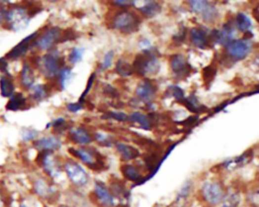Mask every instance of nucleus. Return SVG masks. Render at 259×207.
I'll list each match as a JSON object with an SVG mask.
<instances>
[{"label": "nucleus", "instance_id": "obj_14", "mask_svg": "<svg viewBox=\"0 0 259 207\" xmlns=\"http://www.w3.org/2000/svg\"><path fill=\"white\" fill-rule=\"evenodd\" d=\"M34 148L38 151H58L62 147V141L56 137H50V138H43L39 141H34Z\"/></svg>", "mask_w": 259, "mask_h": 207}, {"label": "nucleus", "instance_id": "obj_40", "mask_svg": "<svg viewBox=\"0 0 259 207\" xmlns=\"http://www.w3.org/2000/svg\"><path fill=\"white\" fill-rule=\"evenodd\" d=\"M207 3L208 2L206 1H190V2L191 9L196 13H201Z\"/></svg>", "mask_w": 259, "mask_h": 207}, {"label": "nucleus", "instance_id": "obj_34", "mask_svg": "<svg viewBox=\"0 0 259 207\" xmlns=\"http://www.w3.org/2000/svg\"><path fill=\"white\" fill-rule=\"evenodd\" d=\"M85 52L84 48H74L68 55V61L72 64L78 63L82 59Z\"/></svg>", "mask_w": 259, "mask_h": 207}, {"label": "nucleus", "instance_id": "obj_46", "mask_svg": "<svg viewBox=\"0 0 259 207\" xmlns=\"http://www.w3.org/2000/svg\"><path fill=\"white\" fill-rule=\"evenodd\" d=\"M198 116L196 115H193V116H190L186 119L183 120V121L179 122L180 125H183V126H191L193 124L196 123L198 120Z\"/></svg>", "mask_w": 259, "mask_h": 207}, {"label": "nucleus", "instance_id": "obj_50", "mask_svg": "<svg viewBox=\"0 0 259 207\" xmlns=\"http://www.w3.org/2000/svg\"><path fill=\"white\" fill-rule=\"evenodd\" d=\"M139 47L141 49H143V51H146V50H149L151 47L150 43L147 40H143L141 41L139 44Z\"/></svg>", "mask_w": 259, "mask_h": 207}, {"label": "nucleus", "instance_id": "obj_24", "mask_svg": "<svg viewBox=\"0 0 259 207\" xmlns=\"http://www.w3.org/2000/svg\"><path fill=\"white\" fill-rule=\"evenodd\" d=\"M121 172L122 175L128 181L136 182L139 181L142 178L139 169L136 167L129 164H124L121 166Z\"/></svg>", "mask_w": 259, "mask_h": 207}, {"label": "nucleus", "instance_id": "obj_56", "mask_svg": "<svg viewBox=\"0 0 259 207\" xmlns=\"http://www.w3.org/2000/svg\"><path fill=\"white\" fill-rule=\"evenodd\" d=\"M20 207H27V206L25 205V204H21V205H20Z\"/></svg>", "mask_w": 259, "mask_h": 207}, {"label": "nucleus", "instance_id": "obj_30", "mask_svg": "<svg viewBox=\"0 0 259 207\" xmlns=\"http://www.w3.org/2000/svg\"><path fill=\"white\" fill-rule=\"evenodd\" d=\"M51 125L53 128L52 134L57 135H61L64 131H66L67 129L72 128V124L65 121L63 118H59L54 121L52 123H51Z\"/></svg>", "mask_w": 259, "mask_h": 207}, {"label": "nucleus", "instance_id": "obj_12", "mask_svg": "<svg viewBox=\"0 0 259 207\" xmlns=\"http://www.w3.org/2000/svg\"><path fill=\"white\" fill-rule=\"evenodd\" d=\"M158 91V85L154 81L144 79L137 86L136 94L141 101L149 103L153 99Z\"/></svg>", "mask_w": 259, "mask_h": 207}, {"label": "nucleus", "instance_id": "obj_9", "mask_svg": "<svg viewBox=\"0 0 259 207\" xmlns=\"http://www.w3.org/2000/svg\"><path fill=\"white\" fill-rule=\"evenodd\" d=\"M62 30L58 27H52L45 31L41 38H38L35 46L43 51H49L55 44H59Z\"/></svg>", "mask_w": 259, "mask_h": 207}, {"label": "nucleus", "instance_id": "obj_28", "mask_svg": "<svg viewBox=\"0 0 259 207\" xmlns=\"http://www.w3.org/2000/svg\"><path fill=\"white\" fill-rule=\"evenodd\" d=\"M115 71L118 75L125 78V77L131 76L134 73L133 65L125 62L124 60H119L115 67Z\"/></svg>", "mask_w": 259, "mask_h": 207}, {"label": "nucleus", "instance_id": "obj_19", "mask_svg": "<svg viewBox=\"0 0 259 207\" xmlns=\"http://www.w3.org/2000/svg\"><path fill=\"white\" fill-rule=\"evenodd\" d=\"M34 189L38 196L43 199H49L55 194L53 188L43 178H40L34 182Z\"/></svg>", "mask_w": 259, "mask_h": 207}, {"label": "nucleus", "instance_id": "obj_44", "mask_svg": "<svg viewBox=\"0 0 259 207\" xmlns=\"http://www.w3.org/2000/svg\"><path fill=\"white\" fill-rule=\"evenodd\" d=\"M190 191H191V183L190 182H186L182 187L181 190H180V194L179 196L181 198H186V197L190 194Z\"/></svg>", "mask_w": 259, "mask_h": 207}, {"label": "nucleus", "instance_id": "obj_52", "mask_svg": "<svg viewBox=\"0 0 259 207\" xmlns=\"http://www.w3.org/2000/svg\"><path fill=\"white\" fill-rule=\"evenodd\" d=\"M110 104L112 107H114V108H119V109H120V108H125V104H124L123 102H122V101H117V102H112Z\"/></svg>", "mask_w": 259, "mask_h": 207}, {"label": "nucleus", "instance_id": "obj_39", "mask_svg": "<svg viewBox=\"0 0 259 207\" xmlns=\"http://www.w3.org/2000/svg\"><path fill=\"white\" fill-rule=\"evenodd\" d=\"M38 136V132L36 130L25 129L23 131L22 139L23 141H31L35 139Z\"/></svg>", "mask_w": 259, "mask_h": 207}, {"label": "nucleus", "instance_id": "obj_26", "mask_svg": "<svg viewBox=\"0 0 259 207\" xmlns=\"http://www.w3.org/2000/svg\"><path fill=\"white\" fill-rule=\"evenodd\" d=\"M241 197L237 191H227L225 198L222 202L220 207H240Z\"/></svg>", "mask_w": 259, "mask_h": 207}, {"label": "nucleus", "instance_id": "obj_47", "mask_svg": "<svg viewBox=\"0 0 259 207\" xmlns=\"http://www.w3.org/2000/svg\"><path fill=\"white\" fill-rule=\"evenodd\" d=\"M68 110L72 112H77L79 111L80 109L83 108V105L81 104V103H77V104H69L67 105Z\"/></svg>", "mask_w": 259, "mask_h": 207}, {"label": "nucleus", "instance_id": "obj_2", "mask_svg": "<svg viewBox=\"0 0 259 207\" xmlns=\"http://www.w3.org/2000/svg\"><path fill=\"white\" fill-rule=\"evenodd\" d=\"M141 22L140 17L133 11L122 10L114 15L112 26L124 34H132L139 31Z\"/></svg>", "mask_w": 259, "mask_h": 207}, {"label": "nucleus", "instance_id": "obj_32", "mask_svg": "<svg viewBox=\"0 0 259 207\" xmlns=\"http://www.w3.org/2000/svg\"><path fill=\"white\" fill-rule=\"evenodd\" d=\"M201 15L204 21H207V22H213V21H216L217 15H218V12H217V10L216 9V7L211 5L208 2L207 5L202 11Z\"/></svg>", "mask_w": 259, "mask_h": 207}, {"label": "nucleus", "instance_id": "obj_29", "mask_svg": "<svg viewBox=\"0 0 259 207\" xmlns=\"http://www.w3.org/2000/svg\"><path fill=\"white\" fill-rule=\"evenodd\" d=\"M129 119L130 121H134V122H137L143 129L146 130V131L152 129V126L151 125L150 121H149V118H148L147 115H145L144 114L138 112H134V113L130 115Z\"/></svg>", "mask_w": 259, "mask_h": 207}, {"label": "nucleus", "instance_id": "obj_25", "mask_svg": "<svg viewBox=\"0 0 259 207\" xmlns=\"http://www.w3.org/2000/svg\"><path fill=\"white\" fill-rule=\"evenodd\" d=\"M141 15L146 18H152V17L156 16L158 14L160 13L162 11V7L160 4L153 1H149V2L143 5V7L138 8Z\"/></svg>", "mask_w": 259, "mask_h": 207}, {"label": "nucleus", "instance_id": "obj_6", "mask_svg": "<svg viewBox=\"0 0 259 207\" xmlns=\"http://www.w3.org/2000/svg\"><path fill=\"white\" fill-rule=\"evenodd\" d=\"M53 152L49 151H40L36 161L38 165L43 168L45 173L52 178H58L61 174V167Z\"/></svg>", "mask_w": 259, "mask_h": 207}, {"label": "nucleus", "instance_id": "obj_8", "mask_svg": "<svg viewBox=\"0 0 259 207\" xmlns=\"http://www.w3.org/2000/svg\"><path fill=\"white\" fill-rule=\"evenodd\" d=\"M39 35V31L31 34L28 36L25 39H23L19 44L11 49V51L5 55L6 59L16 60L21 57L24 56L28 52V50L33 46L35 45L37 39Z\"/></svg>", "mask_w": 259, "mask_h": 207}, {"label": "nucleus", "instance_id": "obj_23", "mask_svg": "<svg viewBox=\"0 0 259 207\" xmlns=\"http://www.w3.org/2000/svg\"><path fill=\"white\" fill-rule=\"evenodd\" d=\"M33 93L31 97L35 101H42L46 97H49V94L52 92V90L49 84H38L37 86L33 87Z\"/></svg>", "mask_w": 259, "mask_h": 207}, {"label": "nucleus", "instance_id": "obj_13", "mask_svg": "<svg viewBox=\"0 0 259 207\" xmlns=\"http://www.w3.org/2000/svg\"><path fill=\"white\" fill-rule=\"evenodd\" d=\"M94 195L99 204L105 207L114 206V198L111 191L101 182H96L94 185Z\"/></svg>", "mask_w": 259, "mask_h": 207}, {"label": "nucleus", "instance_id": "obj_20", "mask_svg": "<svg viewBox=\"0 0 259 207\" xmlns=\"http://www.w3.org/2000/svg\"><path fill=\"white\" fill-rule=\"evenodd\" d=\"M116 148L120 154L121 159L123 161L132 160L136 159L139 155V151L133 146L119 143L116 144Z\"/></svg>", "mask_w": 259, "mask_h": 207}, {"label": "nucleus", "instance_id": "obj_4", "mask_svg": "<svg viewBox=\"0 0 259 207\" xmlns=\"http://www.w3.org/2000/svg\"><path fill=\"white\" fill-rule=\"evenodd\" d=\"M65 57L61 56L57 51H52L40 59L39 65L44 76L49 79L55 78L65 68Z\"/></svg>", "mask_w": 259, "mask_h": 207}, {"label": "nucleus", "instance_id": "obj_57", "mask_svg": "<svg viewBox=\"0 0 259 207\" xmlns=\"http://www.w3.org/2000/svg\"><path fill=\"white\" fill-rule=\"evenodd\" d=\"M67 207V206H61V207Z\"/></svg>", "mask_w": 259, "mask_h": 207}, {"label": "nucleus", "instance_id": "obj_21", "mask_svg": "<svg viewBox=\"0 0 259 207\" xmlns=\"http://www.w3.org/2000/svg\"><path fill=\"white\" fill-rule=\"evenodd\" d=\"M20 76H21V82L22 86L25 89H32L35 78H34V71H33L31 65L28 62H25L23 64Z\"/></svg>", "mask_w": 259, "mask_h": 207}, {"label": "nucleus", "instance_id": "obj_11", "mask_svg": "<svg viewBox=\"0 0 259 207\" xmlns=\"http://www.w3.org/2000/svg\"><path fill=\"white\" fill-rule=\"evenodd\" d=\"M252 50V43L248 40H238L229 43L227 51L230 56L237 59H243L247 56Z\"/></svg>", "mask_w": 259, "mask_h": 207}, {"label": "nucleus", "instance_id": "obj_51", "mask_svg": "<svg viewBox=\"0 0 259 207\" xmlns=\"http://www.w3.org/2000/svg\"><path fill=\"white\" fill-rule=\"evenodd\" d=\"M94 76H95V75H94V74H92V75H91L90 78H89V82H88L87 88H86V91H85V93H84L82 97H81V100L82 99V101H83L84 97H85V96L86 95V94H87L88 91H89V90L91 88V86H92V82H93ZM82 101H81V102H82Z\"/></svg>", "mask_w": 259, "mask_h": 207}, {"label": "nucleus", "instance_id": "obj_10", "mask_svg": "<svg viewBox=\"0 0 259 207\" xmlns=\"http://www.w3.org/2000/svg\"><path fill=\"white\" fill-rule=\"evenodd\" d=\"M169 62L172 71L176 76L181 79L189 76L193 71V68L190 64L188 62L184 55L181 54H175L172 55Z\"/></svg>", "mask_w": 259, "mask_h": 207}, {"label": "nucleus", "instance_id": "obj_42", "mask_svg": "<svg viewBox=\"0 0 259 207\" xmlns=\"http://www.w3.org/2000/svg\"><path fill=\"white\" fill-rule=\"evenodd\" d=\"M111 187H112L111 190H113L112 192H113L114 194H117V195H119V196H122V195L125 194H124V193L125 192V187L122 185L120 181H116V182H114Z\"/></svg>", "mask_w": 259, "mask_h": 207}, {"label": "nucleus", "instance_id": "obj_17", "mask_svg": "<svg viewBox=\"0 0 259 207\" xmlns=\"http://www.w3.org/2000/svg\"><path fill=\"white\" fill-rule=\"evenodd\" d=\"M190 39L196 47L200 49H206L209 47V35L201 28H192L190 30Z\"/></svg>", "mask_w": 259, "mask_h": 207}, {"label": "nucleus", "instance_id": "obj_33", "mask_svg": "<svg viewBox=\"0 0 259 207\" xmlns=\"http://www.w3.org/2000/svg\"><path fill=\"white\" fill-rule=\"evenodd\" d=\"M78 38H79V34L73 28H67L62 31V35L59 40V44L67 42V41H75Z\"/></svg>", "mask_w": 259, "mask_h": 207}, {"label": "nucleus", "instance_id": "obj_35", "mask_svg": "<svg viewBox=\"0 0 259 207\" xmlns=\"http://www.w3.org/2000/svg\"><path fill=\"white\" fill-rule=\"evenodd\" d=\"M102 119H112L117 120L119 121H127L129 120V116L124 112H109L104 114L102 116Z\"/></svg>", "mask_w": 259, "mask_h": 207}, {"label": "nucleus", "instance_id": "obj_43", "mask_svg": "<svg viewBox=\"0 0 259 207\" xmlns=\"http://www.w3.org/2000/svg\"><path fill=\"white\" fill-rule=\"evenodd\" d=\"M248 200L251 203L252 205L256 207H259V190L250 193Z\"/></svg>", "mask_w": 259, "mask_h": 207}, {"label": "nucleus", "instance_id": "obj_22", "mask_svg": "<svg viewBox=\"0 0 259 207\" xmlns=\"http://www.w3.org/2000/svg\"><path fill=\"white\" fill-rule=\"evenodd\" d=\"M0 91L1 96L3 97H11L15 93V86H14L12 77L9 73L2 75L0 78Z\"/></svg>", "mask_w": 259, "mask_h": 207}, {"label": "nucleus", "instance_id": "obj_53", "mask_svg": "<svg viewBox=\"0 0 259 207\" xmlns=\"http://www.w3.org/2000/svg\"><path fill=\"white\" fill-rule=\"evenodd\" d=\"M5 17H6V10H0V24H2L3 21H5Z\"/></svg>", "mask_w": 259, "mask_h": 207}, {"label": "nucleus", "instance_id": "obj_5", "mask_svg": "<svg viewBox=\"0 0 259 207\" xmlns=\"http://www.w3.org/2000/svg\"><path fill=\"white\" fill-rule=\"evenodd\" d=\"M226 191L223 184L219 181H206L201 188L203 199L208 205L216 207L222 204L225 198Z\"/></svg>", "mask_w": 259, "mask_h": 207}, {"label": "nucleus", "instance_id": "obj_54", "mask_svg": "<svg viewBox=\"0 0 259 207\" xmlns=\"http://www.w3.org/2000/svg\"><path fill=\"white\" fill-rule=\"evenodd\" d=\"M86 108L89 109V110L92 111L93 110L94 108H95V105L92 104L91 101H86Z\"/></svg>", "mask_w": 259, "mask_h": 207}, {"label": "nucleus", "instance_id": "obj_31", "mask_svg": "<svg viewBox=\"0 0 259 207\" xmlns=\"http://www.w3.org/2000/svg\"><path fill=\"white\" fill-rule=\"evenodd\" d=\"M237 28L242 32H248L251 28L252 22L250 18L243 13H239L236 18Z\"/></svg>", "mask_w": 259, "mask_h": 207}, {"label": "nucleus", "instance_id": "obj_1", "mask_svg": "<svg viewBox=\"0 0 259 207\" xmlns=\"http://www.w3.org/2000/svg\"><path fill=\"white\" fill-rule=\"evenodd\" d=\"M133 68L134 73L140 76L156 75L160 69L156 51L149 49L136 54L133 60Z\"/></svg>", "mask_w": 259, "mask_h": 207}, {"label": "nucleus", "instance_id": "obj_7", "mask_svg": "<svg viewBox=\"0 0 259 207\" xmlns=\"http://www.w3.org/2000/svg\"><path fill=\"white\" fill-rule=\"evenodd\" d=\"M65 170L68 178L74 185L82 187L87 184V174L79 164L70 161L65 164Z\"/></svg>", "mask_w": 259, "mask_h": 207}, {"label": "nucleus", "instance_id": "obj_27", "mask_svg": "<svg viewBox=\"0 0 259 207\" xmlns=\"http://www.w3.org/2000/svg\"><path fill=\"white\" fill-rule=\"evenodd\" d=\"M216 74H217V66L215 62H213L211 65L203 68L202 71V77H203L205 86L207 88L210 86L211 84L213 83L216 78Z\"/></svg>", "mask_w": 259, "mask_h": 207}, {"label": "nucleus", "instance_id": "obj_36", "mask_svg": "<svg viewBox=\"0 0 259 207\" xmlns=\"http://www.w3.org/2000/svg\"><path fill=\"white\" fill-rule=\"evenodd\" d=\"M167 94L169 95L174 97L176 102L181 101L184 98V94H183V90L179 88L178 86H170L168 89Z\"/></svg>", "mask_w": 259, "mask_h": 207}, {"label": "nucleus", "instance_id": "obj_55", "mask_svg": "<svg viewBox=\"0 0 259 207\" xmlns=\"http://www.w3.org/2000/svg\"><path fill=\"white\" fill-rule=\"evenodd\" d=\"M4 207L3 198H2V194L0 193V207Z\"/></svg>", "mask_w": 259, "mask_h": 207}, {"label": "nucleus", "instance_id": "obj_41", "mask_svg": "<svg viewBox=\"0 0 259 207\" xmlns=\"http://www.w3.org/2000/svg\"><path fill=\"white\" fill-rule=\"evenodd\" d=\"M114 55H115V53H114L113 51H110L109 52H108L107 53L105 54L103 62H102V66H101V70L107 69V68H109V67L112 65Z\"/></svg>", "mask_w": 259, "mask_h": 207}, {"label": "nucleus", "instance_id": "obj_37", "mask_svg": "<svg viewBox=\"0 0 259 207\" xmlns=\"http://www.w3.org/2000/svg\"><path fill=\"white\" fill-rule=\"evenodd\" d=\"M93 138L99 142L100 145L104 146V147H110L114 142L113 138L112 137L105 136L98 133H96L95 135H93Z\"/></svg>", "mask_w": 259, "mask_h": 207}, {"label": "nucleus", "instance_id": "obj_38", "mask_svg": "<svg viewBox=\"0 0 259 207\" xmlns=\"http://www.w3.org/2000/svg\"><path fill=\"white\" fill-rule=\"evenodd\" d=\"M103 94L111 99H119L120 96L118 91L109 84H105L103 87Z\"/></svg>", "mask_w": 259, "mask_h": 207}, {"label": "nucleus", "instance_id": "obj_16", "mask_svg": "<svg viewBox=\"0 0 259 207\" xmlns=\"http://www.w3.org/2000/svg\"><path fill=\"white\" fill-rule=\"evenodd\" d=\"M253 153L252 151L245 153L240 156L237 157L233 159L227 161L223 163V167L227 171H233L237 168L244 166L246 164H248L253 159Z\"/></svg>", "mask_w": 259, "mask_h": 207}, {"label": "nucleus", "instance_id": "obj_48", "mask_svg": "<svg viewBox=\"0 0 259 207\" xmlns=\"http://www.w3.org/2000/svg\"><path fill=\"white\" fill-rule=\"evenodd\" d=\"M8 63L5 57L0 58V71L1 72L8 74Z\"/></svg>", "mask_w": 259, "mask_h": 207}, {"label": "nucleus", "instance_id": "obj_15", "mask_svg": "<svg viewBox=\"0 0 259 207\" xmlns=\"http://www.w3.org/2000/svg\"><path fill=\"white\" fill-rule=\"evenodd\" d=\"M68 139L75 144L86 145L93 141L92 135L83 128H77L71 129L68 136Z\"/></svg>", "mask_w": 259, "mask_h": 207}, {"label": "nucleus", "instance_id": "obj_45", "mask_svg": "<svg viewBox=\"0 0 259 207\" xmlns=\"http://www.w3.org/2000/svg\"><path fill=\"white\" fill-rule=\"evenodd\" d=\"M185 38H186V28H183L180 30L178 34L173 37V40L176 44H180L185 41Z\"/></svg>", "mask_w": 259, "mask_h": 207}, {"label": "nucleus", "instance_id": "obj_3", "mask_svg": "<svg viewBox=\"0 0 259 207\" xmlns=\"http://www.w3.org/2000/svg\"><path fill=\"white\" fill-rule=\"evenodd\" d=\"M31 18L28 15V7L25 2L24 6L13 5L12 8L6 10V17L3 28L14 31H18L28 26Z\"/></svg>", "mask_w": 259, "mask_h": 207}, {"label": "nucleus", "instance_id": "obj_18", "mask_svg": "<svg viewBox=\"0 0 259 207\" xmlns=\"http://www.w3.org/2000/svg\"><path fill=\"white\" fill-rule=\"evenodd\" d=\"M27 99L21 93H15L10 97L9 101L5 105V108L8 111L25 110L26 108Z\"/></svg>", "mask_w": 259, "mask_h": 207}, {"label": "nucleus", "instance_id": "obj_58", "mask_svg": "<svg viewBox=\"0 0 259 207\" xmlns=\"http://www.w3.org/2000/svg\"><path fill=\"white\" fill-rule=\"evenodd\" d=\"M258 155H259V151H258Z\"/></svg>", "mask_w": 259, "mask_h": 207}, {"label": "nucleus", "instance_id": "obj_49", "mask_svg": "<svg viewBox=\"0 0 259 207\" xmlns=\"http://www.w3.org/2000/svg\"><path fill=\"white\" fill-rule=\"evenodd\" d=\"M114 3L121 7H128L133 5L134 1H114Z\"/></svg>", "mask_w": 259, "mask_h": 207}]
</instances>
